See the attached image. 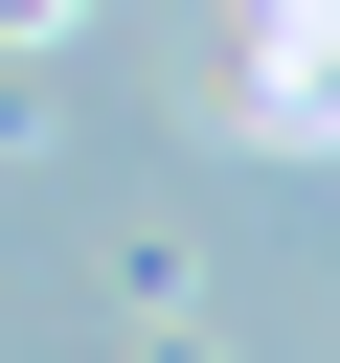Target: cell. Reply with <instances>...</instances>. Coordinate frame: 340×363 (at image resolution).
<instances>
[{"label": "cell", "mask_w": 340, "mask_h": 363, "mask_svg": "<svg viewBox=\"0 0 340 363\" xmlns=\"http://www.w3.org/2000/svg\"><path fill=\"white\" fill-rule=\"evenodd\" d=\"M45 23H91V0H0V45H45Z\"/></svg>", "instance_id": "1"}]
</instances>
